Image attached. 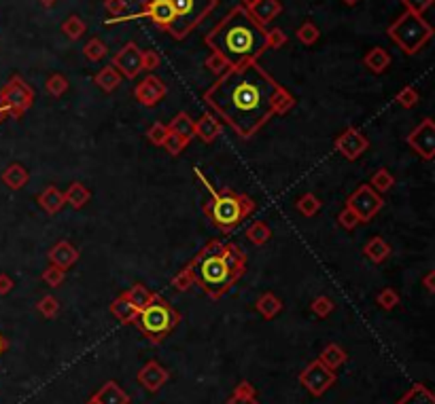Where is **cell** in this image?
<instances>
[{
  "mask_svg": "<svg viewBox=\"0 0 435 404\" xmlns=\"http://www.w3.org/2000/svg\"><path fill=\"white\" fill-rule=\"evenodd\" d=\"M202 102L243 140L253 138L276 115L295 106L289 93L259 62L230 66L204 93Z\"/></svg>",
  "mask_w": 435,
  "mask_h": 404,
  "instance_id": "6da1fadb",
  "label": "cell"
},
{
  "mask_svg": "<svg viewBox=\"0 0 435 404\" xmlns=\"http://www.w3.org/2000/svg\"><path fill=\"white\" fill-rule=\"evenodd\" d=\"M265 36L268 30L251 17L247 7L238 5L232 7L204 36V43L210 51L225 58L230 66H236L243 62H257L268 49Z\"/></svg>",
  "mask_w": 435,
  "mask_h": 404,
  "instance_id": "7a4b0ae2",
  "label": "cell"
},
{
  "mask_svg": "<svg viewBox=\"0 0 435 404\" xmlns=\"http://www.w3.org/2000/svg\"><path fill=\"white\" fill-rule=\"evenodd\" d=\"M193 174H196V178L202 180V185L206 187V191L210 193V199L204 201V214L206 218L219 229L221 233H230L234 231L236 226L243 222L245 218H249V214L255 212V201L249 197V195H240V193H234L230 189H223V191H216L208 178L202 174V169L193 167Z\"/></svg>",
  "mask_w": 435,
  "mask_h": 404,
  "instance_id": "3957f363",
  "label": "cell"
},
{
  "mask_svg": "<svg viewBox=\"0 0 435 404\" xmlns=\"http://www.w3.org/2000/svg\"><path fill=\"white\" fill-rule=\"evenodd\" d=\"M225 241L210 239L196 257L187 265L193 273V282H196L210 298H221L240 277L227 269V265L221 259Z\"/></svg>",
  "mask_w": 435,
  "mask_h": 404,
  "instance_id": "277c9868",
  "label": "cell"
},
{
  "mask_svg": "<svg viewBox=\"0 0 435 404\" xmlns=\"http://www.w3.org/2000/svg\"><path fill=\"white\" fill-rule=\"evenodd\" d=\"M179 322H181V316L175 311V307L161 294L155 292L151 305H147L138 313L136 326L151 343H161Z\"/></svg>",
  "mask_w": 435,
  "mask_h": 404,
  "instance_id": "5b68a950",
  "label": "cell"
},
{
  "mask_svg": "<svg viewBox=\"0 0 435 404\" xmlns=\"http://www.w3.org/2000/svg\"><path fill=\"white\" fill-rule=\"evenodd\" d=\"M386 34H389V38L401 49L403 54L414 56L431 40L433 28H431V23L425 21L423 15L405 11L401 17H397L391 23L389 30H386Z\"/></svg>",
  "mask_w": 435,
  "mask_h": 404,
  "instance_id": "8992f818",
  "label": "cell"
},
{
  "mask_svg": "<svg viewBox=\"0 0 435 404\" xmlns=\"http://www.w3.org/2000/svg\"><path fill=\"white\" fill-rule=\"evenodd\" d=\"M168 3L172 7L175 21L166 34H170L175 40H183L214 11L219 0H168Z\"/></svg>",
  "mask_w": 435,
  "mask_h": 404,
  "instance_id": "52a82bcc",
  "label": "cell"
},
{
  "mask_svg": "<svg viewBox=\"0 0 435 404\" xmlns=\"http://www.w3.org/2000/svg\"><path fill=\"white\" fill-rule=\"evenodd\" d=\"M34 104V91L30 85L23 83L21 77H13L0 91V106L13 119H19Z\"/></svg>",
  "mask_w": 435,
  "mask_h": 404,
  "instance_id": "ba28073f",
  "label": "cell"
},
{
  "mask_svg": "<svg viewBox=\"0 0 435 404\" xmlns=\"http://www.w3.org/2000/svg\"><path fill=\"white\" fill-rule=\"evenodd\" d=\"M384 206V199L380 193H376L370 185H361L357 187L348 199H346V208L353 210L359 218V222L364 224V222H370Z\"/></svg>",
  "mask_w": 435,
  "mask_h": 404,
  "instance_id": "9c48e42d",
  "label": "cell"
},
{
  "mask_svg": "<svg viewBox=\"0 0 435 404\" xmlns=\"http://www.w3.org/2000/svg\"><path fill=\"white\" fill-rule=\"evenodd\" d=\"M300 383L314 396L321 398L333 383H335V372L327 368L323 362L312 360L302 372H300Z\"/></svg>",
  "mask_w": 435,
  "mask_h": 404,
  "instance_id": "30bf717a",
  "label": "cell"
},
{
  "mask_svg": "<svg viewBox=\"0 0 435 404\" xmlns=\"http://www.w3.org/2000/svg\"><path fill=\"white\" fill-rule=\"evenodd\" d=\"M408 146L416 150L425 161L435 159V123L433 119H423L405 138Z\"/></svg>",
  "mask_w": 435,
  "mask_h": 404,
  "instance_id": "8fae6325",
  "label": "cell"
},
{
  "mask_svg": "<svg viewBox=\"0 0 435 404\" xmlns=\"http://www.w3.org/2000/svg\"><path fill=\"white\" fill-rule=\"evenodd\" d=\"M333 146L335 150L340 153L344 159L348 161H357L364 153H368V148H370V140L368 136L357 130V128H346L340 136H337L333 140Z\"/></svg>",
  "mask_w": 435,
  "mask_h": 404,
  "instance_id": "7c38bea8",
  "label": "cell"
},
{
  "mask_svg": "<svg viewBox=\"0 0 435 404\" xmlns=\"http://www.w3.org/2000/svg\"><path fill=\"white\" fill-rule=\"evenodd\" d=\"M111 66L126 79H136L142 72V49L136 43L124 45L119 51L113 56Z\"/></svg>",
  "mask_w": 435,
  "mask_h": 404,
  "instance_id": "4fadbf2b",
  "label": "cell"
},
{
  "mask_svg": "<svg viewBox=\"0 0 435 404\" xmlns=\"http://www.w3.org/2000/svg\"><path fill=\"white\" fill-rule=\"evenodd\" d=\"M168 89L164 85L161 79L157 77H147V79H142L136 87H134V97H136V102H140L142 106H147V108H153L157 106L161 99L166 97Z\"/></svg>",
  "mask_w": 435,
  "mask_h": 404,
  "instance_id": "5bb4252c",
  "label": "cell"
},
{
  "mask_svg": "<svg viewBox=\"0 0 435 404\" xmlns=\"http://www.w3.org/2000/svg\"><path fill=\"white\" fill-rule=\"evenodd\" d=\"M168 370L161 366V364H157L155 360H151V362H147L142 368H140V372H138V383L144 388V390H149V392H159L166 383H168Z\"/></svg>",
  "mask_w": 435,
  "mask_h": 404,
  "instance_id": "9a60e30c",
  "label": "cell"
},
{
  "mask_svg": "<svg viewBox=\"0 0 435 404\" xmlns=\"http://www.w3.org/2000/svg\"><path fill=\"white\" fill-rule=\"evenodd\" d=\"M77 261H79V250H77L75 246H72L70 241H66V239L58 241V243L49 250V263L56 265V267H60L62 271L70 269Z\"/></svg>",
  "mask_w": 435,
  "mask_h": 404,
  "instance_id": "2e32d148",
  "label": "cell"
},
{
  "mask_svg": "<svg viewBox=\"0 0 435 404\" xmlns=\"http://www.w3.org/2000/svg\"><path fill=\"white\" fill-rule=\"evenodd\" d=\"M282 11V5L278 3V0H257V3H253L249 7V13L251 17L259 23V26H268V23H272Z\"/></svg>",
  "mask_w": 435,
  "mask_h": 404,
  "instance_id": "e0dca14e",
  "label": "cell"
},
{
  "mask_svg": "<svg viewBox=\"0 0 435 404\" xmlns=\"http://www.w3.org/2000/svg\"><path fill=\"white\" fill-rule=\"evenodd\" d=\"M219 136H221V121L216 119L212 112H204L198 119L196 128H193V138H200L202 142L212 144Z\"/></svg>",
  "mask_w": 435,
  "mask_h": 404,
  "instance_id": "ac0fdd59",
  "label": "cell"
},
{
  "mask_svg": "<svg viewBox=\"0 0 435 404\" xmlns=\"http://www.w3.org/2000/svg\"><path fill=\"white\" fill-rule=\"evenodd\" d=\"M221 259H223V263L227 265V269L234 271L238 277H243V275H245V271H247V254H245V250L240 248L238 243L225 241L223 252H221Z\"/></svg>",
  "mask_w": 435,
  "mask_h": 404,
  "instance_id": "d6986e66",
  "label": "cell"
},
{
  "mask_svg": "<svg viewBox=\"0 0 435 404\" xmlns=\"http://www.w3.org/2000/svg\"><path fill=\"white\" fill-rule=\"evenodd\" d=\"M36 201H38V206H41V210L45 212V214H49V216H54V214H58L64 206H66V201H64V193L58 189V187H47L38 197H36Z\"/></svg>",
  "mask_w": 435,
  "mask_h": 404,
  "instance_id": "ffe728a7",
  "label": "cell"
},
{
  "mask_svg": "<svg viewBox=\"0 0 435 404\" xmlns=\"http://www.w3.org/2000/svg\"><path fill=\"white\" fill-rule=\"evenodd\" d=\"M98 404H130V396L122 390L117 381H107L98 392L93 394Z\"/></svg>",
  "mask_w": 435,
  "mask_h": 404,
  "instance_id": "44dd1931",
  "label": "cell"
},
{
  "mask_svg": "<svg viewBox=\"0 0 435 404\" xmlns=\"http://www.w3.org/2000/svg\"><path fill=\"white\" fill-rule=\"evenodd\" d=\"M111 313H113V318H117L122 324H136L140 311L132 305V302H130L124 294H119V296L111 302Z\"/></svg>",
  "mask_w": 435,
  "mask_h": 404,
  "instance_id": "7402d4cb",
  "label": "cell"
},
{
  "mask_svg": "<svg viewBox=\"0 0 435 404\" xmlns=\"http://www.w3.org/2000/svg\"><path fill=\"white\" fill-rule=\"evenodd\" d=\"M30 180V171L23 167L21 163H11L5 171H3V182L13 189V191H19L28 185Z\"/></svg>",
  "mask_w": 435,
  "mask_h": 404,
  "instance_id": "603a6c76",
  "label": "cell"
},
{
  "mask_svg": "<svg viewBox=\"0 0 435 404\" xmlns=\"http://www.w3.org/2000/svg\"><path fill=\"white\" fill-rule=\"evenodd\" d=\"M364 252H366V257H368L374 265H382L386 259L391 257V246H389V241H384V237L376 235V237H372V239L366 243Z\"/></svg>",
  "mask_w": 435,
  "mask_h": 404,
  "instance_id": "cb8c5ba5",
  "label": "cell"
},
{
  "mask_svg": "<svg viewBox=\"0 0 435 404\" xmlns=\"http://www.w3.org/2000/svg\"><path fill=\"white\" fill-rule=\"evenodd\" d=\"M255 309H257V313H259L261 318L272 320V318H276V316L280 313V309H282V300H280L276 294H272V292H265V294H261V296L255 300Z\"/></svg>",
  "mask_w": 435,
  "mask_h": 404,
  "instance_id": "d4e9b609",
  "label": "cell"
},
{
  "mask_svg": "<svg viewBox=\"0 0 435 404\" xmlns=\"http://www.w3.org/2000/svg\"><path fill=\"white\" fill-rule=\"evenodd\" d=\"M364 64H366V68H368L370 72L382 74L386 68H389V64H391V56H389V51H386V49L374 47V49H370L368 56L364 58Z\"/></svg>",
  "mask_w": 435,
  "mask_h": 404,
  "instance_id": "484cf974",
  "label": "cell"
},
{
  "mask_svg": "<svg viewBox=\"0 0 435 404\" xmlns=\"http://www.w3.org/2000/svg\"><path fill=\"white\" fill-rule=\"evenodd\" d=\"M124 296L132 302V305L138 309V311H142L147 305H151V300L155 298V292H151L147 286L144 284H140V282H136L130 290H126L124 292Z\"/></svg>",
  "mask_w": 435,
  "mask_h": 404,
  "instance_id": "4316f807",
  "label": "cell"
},
{
  "mask_svg": "<svg viewBox=\"0 0 435 404\" xmlns=\"http://www.w3.org/2000/svg\"><path fill=\"white\" fill-rule=\"evenodd\" d=\"M122 74H119L111 64L109 66H104L98 74H96V77H93V83L96 85H98L102 91H107V93H113L119 85H122Z\"/></svg>",
  "mask_w": 435,
  "mask_h": 404,
  "instance_id": "83f0119b",
  "label": "cell"
},
{
  "mask_svg": "<svg viewBox=\"0 0 435 404\" xmlns=\"http://www.w3.org/2000/svg\"><path fill=\"white\" fill-rule=\"evenodd\" d=\"M91 193L85 185L81 182H72L66 191H64V201L70 206V208H75V210H81L87 201H89Z\"/></svg>",
  "mask_w": 435,
  "mask_h": 404,
  "instance_id": "f1b7e54d",
  "label": "cell"
},
{
  "mask_svg": "<svg viewBox=\"0 0 435 404\" xmlns=\"http://www.w3.org/2000/svg\"><path fill=\"white\" fill-rule=\"evenodd\" d=\"M193 128H196V121H193L187 112H179L170 123H168V130L181 136L185 142L193 140Z\"/></svg>",
  "mask_w": 435,
  "mask_h": 404,
  "instance_id": "f546056e",
  "label": "cell"
},
{
  "mask_svg": "<svg viewBox=\"0 0 435 404\" xmlns=\"http://www.w3.org/2000/svg\"><path fill=\"white\" fill-rule=\"evenodd\" d=\"M346 351L337 345V343H329L323 351H321V356H319V362H323L327 368L335 370V368H340L344 362H346Z\"/></svg>",
  "mask_w": 435,
  "mask_h": 404,
  "instance_id": "4dcf8cb0",
  "label": "cell"
},
{
  "mask_svg": "<svg viewBox=\"0 0 435 404\" xmlns=\"http://www.w3.org/2000/svg\"><path fill=\"white\" fill-rule=\"evenodd\" d=\"M397 404H435V398L427 385L416 383L397 400Z\"/></svg>",
  "mask_w": 435,
  "mask_h": 404,
  "instance_id": "1f68e13d",
  "label": "cell"
},
{
  "mask_svg": "<svg viewBox=\"0 0 435 404\" xmlns=\"http://www.w3.org/2000/svg\"><path fill=\"white\" fill-rule=\"evenodd\" d=\"M370 187H372L376 193H380V195L389 193V191L395 187V176H393L389 169H386V167H380V169H376V171L372 174Z\"/></svg>",
  "mask_w": 435,
  "mask_h": 404,
  "instance_id": "d6a6232c",
  "label": "cell"
},
{
  "mask_svg": "<svg viewBox=\"0 0 435 404\" xmlns=\"http://www.w3.org/2000/svg\"><path fill=\"white\" fill-rule=\"evenodd\" d=\"M247 237L251 243L255 246H263V243H268L270 237H272V229L268 224H265L263 220H255L249 229H247Z\"/></svg>",
  "mask_w": 435,
  "mask_h": 404,
  "instance_id": "836d02e7",
  "label": "cell"
},
{
  "mask_svg": "<svg viewBox=\"0 0 435 404\" xmlns=\"http://www.w3.org/2000/svg\"><path fill=\"white\" fill-rule=\"evenodd\" d=\"M298 212L306 218H312L314 214H319L321 210V199L314 195V193H304L300 199H298V204H295Z\"/></svg>",
  "mask_w": 435,
  "mask_h": 404,
  "instance_id": "e575fe53",
  "label": "cell"
},
{
  "mask_svg": "<svg viewBox=\"0 0 435 404\" xmlns=\"http://www.w3.org/2000/svg\"><path fill=\"white\" fill-rule=\"evenodd\" d=\"M87 26H85V21L79 19L77 15H70L64 23H62V32L70 38V40H79L83 34H85Z\"/></svg>",
  "mask_w": 435,
  "mask_h": 404,
  "instance_id": "d590c367",
  "label": "cell"
},
{
  "mask_svg": "<svg viewBox=\"0 0 435 404\" xmlns=\"http://www.w3.org/2000/svg\"><path fill=\"white\" fill-rule=\"evenodd\" d=\"M83 54L89 62H100L109 56V47L100 40V38H91L87 40V45L83 47Z\"/></svg>",
  "mask_w": 435,
  "mask_h": 404,
  "instance_id": "8d00e7d4",
  "label": "cell"
},
{
  "mask_svg": "<svg viewBox=\"0 0 435 404\" xmlns=\"http://www.w3.org/2000/svg\"><path fill=\"white\" fill-rule=\"evenodd\" d=\"M193 273H191V269H189V265H185L175 277H172V282H170V286L177 290V292H187L189 288H193Z\"/></svg>",
  "mask_w": 435,
  "mask_h": 404,
  "instance_id": "74e56055",
  "label": "cell"
},
{
  "mask_svg": "<svg viewBox=\"0 0 435 404\" xmlns=\"http://www.w3.org/2000/svg\"><path fill=\"white\" fill-rule=\"evenodd\" d=\"M298 40L300 43H304V45H314L319 40V36H321V32H319V28L314 26L312 21H304L302 26L298 28Z\"/></svg>",
  "mask_w": 435,
  "mask_h": 404,
  "instance_id": "f35d334b",
  "label": "cell"
},
{
  "mask_svg": "<svg viewBox=\"0 0 435 404\" xmlns=\"http://www.w3.org/2000/svg\"><path fill=\"white\" fill-rule=\"evenodd\" d=\"M43 282L47 284V286H52V288H58V286H62L64 284V280H66V271H62L60 267H56V265H49L45 271H43Z\"/></svg>",
  "mask_w": 435,
  "mask_h": 404,
  "instance_id": "ab89813d",
  "label": "cell"
},
{
  "mask_svg": "<svg viewBox=\"0 0 435 404\" xmlns=\"http://www.w3.org/2000/svg\"><path fill=\"white\" fill-rule=\"evenodd\" d=\"M45 89L49 91L54 97H62L68 91V79L62 77V74H52L49 79L45 83Z\"/></svg>",
  "mask_w": 435,
  "mask_h": 404,
  "instance_id": "60d3db41",
  "label": "cell"
},
{
  "mask_svg": "<svg viewBox=\"0 0 435 404\" xmlns=\"http://www.w3.org/2000/svg\"><path fill=\"white\" fill-rule=\"evenodd\" d=\"M189 142H185L181 136H177V134H172V132H168V136H166V140H164V148H166V153L168 155H172V157H179L183 150H185V146H187Z\"/></svg>",
  "mask_w": 435,
  "mask_h": 404,
  "instance_id": "b9f144b4",
  "label": "cell"
},
{
  "mask_svg": "<svg viewBox=\"0 0 435 404\" xmlns=\"http://www.w3.org/2000/svg\"><path fill=\"white\" fill-rule=\"evenodd\" d=\"M38 313H43L45 318H56L58 311H60V300L52 294H47L38 300V305H36Z\"/></svg>",
  "mask_w": 435,
  "mask_h": 404,
  "instance_id": "7bdbcfd3",
  "label": "cell"
},
{
  "mask_svg": "<svg viewBox=\"0 0 435 404\" xmlns=\"http://www.w3.org/2000/svg\"><path fill=\"white\" fill-rule=\"evenodd\" d=\"M395 102L401 108H414L419 104V91L414 87H403L397 95H395Z\"/></svg>",
  "mask_w": 435,
  "mask_h": 404,
  "instance_id": "ee69618b",
  "label": "cell"
},
{
  "mask_svg": "<svg viewBox=\"0 0 435 404\" xmlns=\"http://www.w3.org/2000/svg\"><path fill=\"white\" fill-rule=\"evenodd\" d=\"M310 311L319 318H327L333 311V300L329 296H317L310 302Z\"/></svg>",
  "mask_w": 435,
  "mask_h": 404,
  "instance_id": "f6af8a7d",
  "label": "cell"
},
{
  "mask_svg": "<svg viewBox=\"0 0 435 404\" xmlns=\"http://www.w3.org/2000/svg\"><path fill=\"white\" fill-rule=\"evenodd\" d=\"M204 68L206 70H210L212 74H216V77H221V74L230 68V64L225 62V58H221L219 54H214V51H210V56L206 58V62H204Z\"/></svg>",
  "mask_w": 435,
  "mask_h": 404,
  "instance_id": "bcb514c9",
  "label": "cell"
},
{
  "mask_svg": "<svg viewBox=\"0 0 435 404\" xmlns=\"http://www.w3.org/2000/svg\"><path fill=\"white\" fill-rule=\"evenodd\" d=\"M378 305H380L382 309H386V311L395 309V307L399 305V294H397V290H393V288H384V290L378 294Z\"/></svg>",
  "mask_w": 435,
  "mask_h": 404,
  "instance_id": "7dc6e473",
  "label": "cell"
},
{
  "mask_svg": "<svg viewBox=\"0 0 435 404\" xmlns=\"http://www.w3.org/2000/svg\"><path fill=\"white\" fill-rule=\"evenodd\" d=\"M168 125L166 123H161V121H157V123H153L151 128H149V132H147V138H149V142L151 144H155V146H161L164 144V140H166V136H168Z\"/></svg>",
  "mask_w": 435,
  "mask_h": 404,
  "instance_id": "c3c4849f",
  "label": "cell"
},
{
  "mask_svg": "<svg viewBox=\"0 0 435 404\" xmlns=\"http://www.w3.org/2000/svg\"><path fill=\"white\" fill-rule=\"evenodd\" d=\"M337 222H340V226H342V229H346V231H355L357 226L361 224L357 214L353 210H348V208H344L340 214H337Z\"/></svg>",
  "mask_w": 435,
  "mask_h": 404,
  "instance_id": "681fc988",
  "label": "cell"
},
{
  "mask_svg": "<svg viewBox=\"0 0 435 404\" xmlns=\"http://www.w3.org/2000/svg\"><path fill=\"white\" fill-rule=\"evenodd\" d=\"M265 43H268V49H280L282 45H287V34L280 28H272V30H268Z\"/></svg>",
  "mask_w": 435,
  "mask_h": 404,
  "instance_id": "f907efd6",
  "label": "cell"
},
{
  "mask_svg": "<svg viewBox=\"0 0 435 404\" xmlns=\"http://www.w3.org/2000/svg\"><path fill=\"white\" fill-rule=\"evenodd\" d=\"M403 7L410 11V13H416V15H423L431 5H433V0H401Z\"/></svg>",
  "mask_w": 435,
  "mask_h": 404,
  "instance_id": "816d5d0a",
  "label": "cell"
},
{
  "mask_svg": "<svg viewBox=\"0 0 435 404\" xmlns=\"http://www.w3.org/2000/svg\"><path fill=\"white\" fill-rule=\"evenodd\" d=\"M104 7H107V11L113 15V17H119V15H124L126 13V0H107L104 3Z\"/></svg>",
  "mask_w": 435,
  "mask_h": 404,
  "instance_id": "f5cc1de1",
  "label": "cell"
},
{
  "mask_svg": "<svg viewBox=\"0 0 435 404\" xmlns=\"http://www.w3.org/2000/svg\"><path fill=\"white\" fill-rule=\"evenodd\" d=\"M159 66V56L155 51H142V70H155Z\"/></svg>",
  "mask_w": 435,
  "mask_h": 404,
  "instance_id": "db71d44e",
  "label": "cell"
},
{
  "mask_svg": "<svg viewBox=\"0 0 435 404\" xmlns=\"http://www.w3.org/2000/svg\"><path fill=\"white\" fill-rule=\"evenodd\" d=\"M255 394L257 392H255L253 383H249V381H240L234 390V396H240V398H255Z\"/></svg>",
  "mask_w": 435,
  "mask_h": 404,
  "instance_id": "11a10c76",
  "label": "cell"
},
{
  "mask_svg": "<svg viewBox=\"0 0 435 404\" xmlns=\"http://www.w3.org/2000/svg\"><path fill=\"white\" fill-rule=\"evenodd\" d=\"M423 286L427 288L429 294H435V271H429V273L423 277Z\"/></svg>",
  "mask_w": 435,
  "mask_h": 404,
  "instance_id": "9f6ffc18",
  "label": "cell"
},
{
  "mask_svg": "<svg viewBox=\"0 0 435 404\" xmlns=\"http://www.w3.org/2000/svg\"><path fill=\"white\" fill-rule=\"evenodd\" d=\"M11 288H13V280H11L9 275L0 273V294H7V292H11Z\"/></svg>",
  "mask_w": 435,
  "mask_h": 404,
  "instance_id": "6f0895ef",
  "label": "cell"
},
{
  "mask_svg": "<svg viewBox=\"0 0 435 404\" xmlns=\"http://www.w3.org/2000/svg\"><path fill=\"white\" fill-rule=\"evenodd\" d=\"M227 404H259L257 398H240V396H232L227 400Z\"/></svg>",
  "mask_w": 435,
  "mask_h": 404,
  "instance_id": "680465c9",
  "label": "cell"
},
{
  "mask_svg": "<svg viewBox=\"0 0 435 404\" xmlns=\"http://www.w3.org/2000/svg\"><path fill=\"white\" fill-rule=\"evenodd\" d=\"M38 3H41L43 7L49 9V7H54V5H56V0H38Z\"/></svg>",
  "mask_w": 435,
  "mask_h": 404,
  "instance_id": "91938a15",
  "label": "cell"
},
{
  "mask_svg": "<svg viewBox=\"0 0 435 404\" xmlns=\"http://www.w3.org/2000/svg\"><path fill=\"white\" fill-rule=\"evenodd\" d=\"M7 349V341L3 339V335H0V356H3V351Z\"/></svg>",
  "mask_w": 435,
  "mask_h": 404,
  "instance_id": "94428289",
  "label": "cell"
},
{
  "mask_svg": "<svg viewBox=\"0 0 435 404\" xmlns=\"http://www.w3.org/2000/svg\"><path fill=\"white\" fill-rule=\"evenodd\" d=\"M253 3H257V0H240V5H243V7H247V9H249Z\"/></svg>",
  "mask_w": 435,
  "mask_h": 404,
  "instance_id": "6125c7cd",
  "label": "cell"
},
{
  "mask_svg": "<svg viewBox=\"0 0 435 404\" xmlns=\"http://www.w3.org/2000/svg\"><path fill=\"white\" fill-rule=\"evenodd\" d=\"M7 117V112H5V108L3 106H0V123H3V119Z\"/></svg>",
  "mask_w": 435,
  "mask_h": 404,
  "instance_id": "be15d7a7",
  "label": "cell"
},
{
  "mask_svg": "<svg viewBox=\"0 0 435 404\" xmlns=\"http://www.w3.org/2000/svg\"><path fill=\"white\" fill-rule=\"evenodd\" d=\"M85 404H98V402H96V398H93V396H91V398H89V400H87V402H85Z\"/></svg>",
  "mask_w": 435,
  "mask_h": 404,
  "instance_id": "e7e4bbea",
  "label": "cell"
},
{
  "mask_svg": "<svg viewBox=\"0 0 435 404\" xmlns=\"http://www.w3.org/2000/svg\"><path fill=\"white\" fill-rule=\"evenodd\" d=\"M344 3H346V5H357L359 0H344Z\"/></svg>",
  "mask_w": 435,
  "mask_h": 404,
  "instance_id": "03108f58",
  "label": "cell"
}]
</instances>
